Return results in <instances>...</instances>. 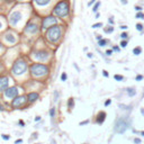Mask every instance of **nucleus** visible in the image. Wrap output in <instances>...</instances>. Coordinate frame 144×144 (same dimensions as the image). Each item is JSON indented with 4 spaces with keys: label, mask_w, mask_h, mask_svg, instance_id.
I'll return each instance as SVG.
<instances>
[{
    "label": "nucleus",
    "mask_w": 144,
    "mask_h": 144,
    "mask_svg": "<svg viewBox=\"0 0 144 144\" xmlns=\"http://www.w3.org/2000/svg\"><path fill=\"white\" fill-rule=\"evenodd\" d=\"M29 72L34 78L46 77L50 73V67L44 63H32L29 65Z\"/></svg>",
    "instance_id": "nucleus-1"
},
{
    "label": "nucleus",
    "mask_w": 144,
    "mask_h": 144,
    "mask_svg": "<svg viewBox=\"0 0 144 144\" xmlns=\"http://www.w3.org/2000/svg\"><path fill=\"white\" fill-rule=\"evenodd\" d=\"M53 16H56L60 18H64L68 17L70 14V4L68 0H60L59 2H56V5L53 8Z\"/></svg>",
    "instance_id": "nucleus-2"
},
{
    "label": "nucleus",
    "mask_w": 144,
    "mask_h": 144,
    "mask_svg": "<svg viewBox=\"0 0 144 144\" xmlns=\"http://www.w3.org/2000/svg\"><path fill=\"white\" fill-rule=\"evenodd\" d=\"M61 37H62V26L59 25V24L50 27L45 32V38L50 43H52V44L57 43V42L61 40Z\"/></svg>",
    "instance_id": "nucleus-3"
},
{
    "label": "nucleus",
    "mask_w": 144,
    "mask_h": 144,
    "mask_svg": "<svg viewBox=\"0 0 144 144\" xmlns=\"http://www.w3.org/2000/svg\"><path fill=\"white\" fill-rule=\"evenodd\" d=\"M28 71V63L26 62V60L24 59H17L12 67H11V73L15 76V77H21L24 76L26 72Z\"/></svg>",
    "instance_id": "nucleus-4"
},
{
    "label": "nucleus",
    "mask_w": 144,
    "mask_h": 144,
    "mask_svg": "<svg viewBox=\"0 0 144 144\" xmlns=\"http://www.w3.org/2000/svg\"><path fill=\"white\" fill-rule=\"evenodd\" d=\"M131 124H132V120L129 119L128 116H120L115 122L114 131L118 134H124L131 127Z\"/></svg>",
    "instance_id": "nucleus-5"
},
{
    "label": "nucleus",
    "mask_w": 144,
    "mask_h": 144,
    "mask_svg": "<svg viewBox=\"0 0 144 144\" xmlns=\"http://www.w3.org/2000/svg\"><path fill=\"white\" fill-rule=\"evenodd\" d=\"M54 25H57V19L55 16H46V17H44L43 19H42V24H41V28L43 31H45V29H48L50 27Z\"/></svg>",
    "instance_id": "nucleus-6"
},
{
    "label": "nucleus",
    "mask_w": 144,
    "mask_h": 144,
    "mask_svg": "<svg viewBox=\"0 0 144 144\" xmlns=\"http://www.w3.org/2000/svg\"><path fill=\"white\" fill-rule=\"evenodd\" d=\"M32 56L34 57L35 60H38V61L45 62L50 59V52L42 48V50H36L32 53Z\"/></svg>",
    "instance_id": "nucleus-7"
},
{
    "label": "nucleus",
    "mask_w": 144,
    "mask_h": 144,
    "mask_svg": "<svg viewBox=\"0 0 144 144\" xmlns=\"http://www.w3.org/2000/svg\"><path fill=\"white\" fill-rule=\"evenodd\" d=\"M28 103V100H27V97H26L25 95H19V96H17L16 98L12 99V101H11V107L12 108H20V107H25L26 105Z\"/></svg>",
    "instance_id": "nucleus-8"
},
{
    "label": "nucleus",
    "mask_w": 144,
    "mask_h": 144,
    "mask_svg": "<svg viewBox=\"0 0 144 144\" xmlns=\"http://www.w3.org/2000/svg\"><path fill=\"white\" fill-rule=\"evenodd\" d=\"M23 19V12L20 10H15L12 11L9 17H8V21H9V24L12 26H16L18 25V23Z\"/></svg>",
    "instance_id": "nucleus-9"
},
{
    "label": "nucleus",
    "mask_w": 144,
    "mask_h": 144,
    "mask_svg": "<svg viewBox=\"0 0 144 144\" xmlns=\"http://www.w3.org/2000/svg\"><path fill=\"white\" fill-rule=\"evenodd\" d=\"M40 31V26L37 25V23L33 20H29L26 24L25 28H24V33L25 34H36Z\"/></svg>",
    "instance_id": "nucleus-10"
},
{
    "label": "nucleus",
    "mask_w": 144,
    "mask_h": 144,
    "mask_svg": "<svg viewBox=\"0 0 144 144\" xmlns=\"http://www.w3.org/2000/svg\"><path fill=\"white\" fill-rule=\"evenodd\" d=\"M4 95H5V97L8 98V99H14V98H16L17 96H19L18 87H16V86L9 87L6 91H4Z\"/></svg>",
    "instance_id": "nucleus-11"
},
{
    "label": "nucleus",
    "mask_w": 144,
    "mask_h": 144,
    "mask_svg": "<svg viewBox=\"0 0 144 144\" xmlns=\"http://www.w3.org/2000/svg\"><path fill=\"white\" fill-rule=\"evenodd\" d=\"M9 86V78L7 76H2L0 77V91H6Z\"/></svg>",
    "instance_id": "nucleus-12"
},
{
    "label": "nucleus",
    "mask_w": 144,
    "mask_h": 144,
    "mask_svg": "<svg viewBox=\"0 0 144 144\" xmlns=\"http://www.w3.org/2000/svg\"><path fill=\"white\" fill-rule=\"evenodd\" d=\"M26 97H27L28 103L33 104V103H35L36 100L40 98V95H38V92H36V91H31V92H28L27 95H26Z\"/></svg>",
    "instance_id": "nucleus-13"
},
{
    "label": "nucleus",
    "mask_w": 144,
    "mask_h": 144,
    "mask_svg": "<svg viewBox=\"0 0 144 144\" xmlns=\"http://www.w3.org/2000/svg\"><path fill=\"white\" fill-rule=\"evenodd\" d=\"M106 116H107V114L105 113V112H99L97 114V117H96V123L101 125L105 122V119H106Z\"/></svg>",
    "instance_id": "nucleus-14"
},
{
    "label": "nucleus",
    "mask_w": 144,
    "mask_h": 144,
    "mask_svg": "<svg viewBox=\"0 0 144 144\" xmlns=\"http://www.w3.org/2000/svg\"><path fill=\"white\" fill-rule=\"evenodd\" d=\"M5 38L7 42H9L10 44H15L16 42H17V38H16V36L12 34V33H7L5 35Z\"/></svg>",
    "instance_id": "nucleus-15"
},
{
    "label": "nucleus",
    "mask_w": 144,
    "mask_h": 144,
    "mask_svg": "<svg viewBox=\"0 0 144 144\" xmlns=\"http://www.w3.org/2000/svg\"><path fill=\"white\" fill-rule=\"evenodd\" d=\"M33 1H34L35 5L40 6V7H45V6H47L51 2L52 0H33Z\"/></svg>",
    "instance_id": "nucleus-16"
},
{
    "label": "nucleus",
    "mask_w": 144,
    "mask_h": 144,
    "mask_svg": "<svg viewBox=\"0 0 144 144\" xmlns=\"http://www.w3.org/2000/svg\"><path fill=\"white\" fill-rule=\"evenodd\" d=\"M126 91H127V95H128L129 97H134V96L136 95V90H135V88H127V89H126Z\"/></svg>",
    "instance_id": "nucleus-17"
},
{
    "label": "nucleus",
    "mask_w": 144,
    "mask_h": 144,
    "mask_svg": "<svg viewBox=\"0 0 144 144\" xmlns=\"http://www.w3.org/2000/svg\"><path fill=\"white\" fill-rule=\"evenodd\" d=\"M73 107H74V99L73 98H69V100H68V108L72 109Z\"/></svg>",
    "instance_id": "nucleus-18"
},
{
    "label": "nucleus",
    "mask_w": 144,
    "mask_h": 144,
    "mask_svg": "<svg viewBox=\"0 0 144 144\" xmlns=\"http://www.w3.org/2000/svg\"><path fill=\"white\" fill-rule=\"evenodd\" d=\"M133 53L135 54V55H140V54L142 53V48H141L140 46H136V47H135V48L133 50Z\"/></svg>",
    "instance_id": "nucleus-19"
},
{
    "label": "nucleus",
    "mask_w": 144,
    "mask_h": 144,
    "mask_svg": "<svg viewBox=\"0 0 144 144\" xmlns=\"http://www.w3.org/2000/svg\"><path fill=\"white\" fill-rule=\"evenodd\" d=\"M114 79H115L116 81H123L124 77L123 76H120V74H115V76H114Z\"/></svg>",
    "instance_id": "nucleus-20"
},
{
    "label": "nucleus",
    "mask_w": 144,
    "mask_h": 144,
    "mask_svg": "<svg viewBox=\"0 0 144 144\" xmlns=\"http://www.w3.org/2000/svg\"><path fill=\"white\" fill-rule=\"evenodd\" d=\"M50 116H51L52 119L55 117V108H54V107H52L51 109H50Z\"/></svg>",
    "instance_id": "nucleus-21"
},
{
    "label": "nucleus",
    "mask_w": 144,
    "mask_h": 144,
    "mask_svg": "<svg viewBox=\"0 0 144 144\" xmlns=\"http://www.w3.org/2000/svg\"><path fill=\"white\" fill-rule=\"evenodd\" d=\"M99 6H100V1H97V2H96V5L93 6V8H92V11H93V12H97L98 8H99Z\"/></svg>",
    "instance_id": "nucleus-22"
},
{
    "label": "nucleus",
    "mask_w": 144,
    "mask_h": 144,
    "mask_svg": "<svg viewBox=\"0 0 144 144\" xmlns=\"http://www.w3.org/2000/svg\"><path fill=\"white\" fill-rule=\"evenodd\" d=\"M107 44V40H100V41L98 42V45L99 46H105Z\"/></svg>",
    "instance_id": "nucleus-23"
},
{
    "label": "nucleus",
    "mask_w": 144,
    "mask_h": 144,
    "mask_svg": "<svg viewBox=\"0 0 144 144\" xmlns=\"http://www.w3.org/2000/svg\"><path fill=\"white\" fill-rule=\"evenodd\" d=\"M136 18H139V19H144V14L142 11L137 12V14H136Z\"/></svg>",
    "instance_id": "nucleus-24"
},
{
    "label": "nucleus",
    "mask_w": 144,
    "mask_h": 144,
    "mask_svg": "<svg viewBox=\"0 0 144 144\" xmlns=\"http://www.w3.org/2000/svg\"><path fill=\"white\" fill-rule=\"evenodd\" d=\"M113 32H114V27H112V26H109L108 28H105V33L109 34V33H113Z\"/></svg>",
    "instance_id": "nucleus-25"
},
{
    "label": "nucleus",
    "mask_w": 144,
    "mask_h": 144,
    "mask_svg": "<svg viewBox=\"0 0 144 144\" xmlns=\"http://www.w3.org/2000/svg\"><path fill=\"white\" fill-rule=\"evenodd\" d=\"M67 79H68L67 73H65V72H63V73L61 74V80L62 81H67Z\"/></svg>",
    "instance_id": "nucleus-26"
},
{
    "label": "nucleus",
    "mask_w": 144,
    "mask_h": 144,
    "mask_svg": "<svg viewBox=\"0 0 144 144\" xmlns=\"http://www.w3.org/2000/svg\"><path fill=\"white\" fill-rule=\"evenodd\" d=\"M136 29L140 32H142L143 31V25H142V24H136Z\"/></svg>",
    "instance_id": "nucleus-27"
},
{
    "label": "nucleus",
    "mask_w": 144,
    "mask_h": 144,
    "mask_svg": "<svg viewBox=\"0 0 144 144\" xmlns=\"http://www.w3.org/2000/svg\"><path fill=\"white\" fill-rule=\"evenodd\" d=\"M101 26H103L101 23H97V24H93L91 27H92V28H99V27H101Z\"/></svg>",
    "instance_id": "nucleus-28"
},
{
    "label": "nucleus",
    "mask_w": 144,
    "mask_h": 144,
    "mask_svg": "<svg viewBox=\"0 0 144 144\" xmlns=\"http://www.w3.org/2000/svg\"><path fill=\"white\" fill-rule=\"evenodd\" d=\"M1 136H2V139L5 140V141H9V140H10V136H9V135H7V134H2Z\"/></svg>",
    "instance_id": "nucleus-29"
},
{
    "label": "nucleus",
    "mask_w": 144,
    "mask_h": 144,
    "mask_svg": "<svg viewBox=\"0 0 144 144\" xmlns=\"http://www.w3.org/2000/svg\"><path fill=\"white\" fill-rule=\"evenodd\" d=\"M135 80H136V81H141V80H143V76H141V74H137V76L135 77Z\"/></svg>",
    "instance_id": "nucleus-30"
},
{
    "label": "nucleus",
    "mask_w": 144,
    "mask_h": 144,
    "mask_svg": "<svg viewBox=\"0 0 144 144\" xmlns=\"http://www.w3.org/2000/svg\"><path fill=\"white\" fill-rule=\"evenodd\" d=\"M134 143L135 144H141L142 143V141H141V139H139V137H135V139H134Z\"/></svg>",
    "instance_id": "nucleus-31"
},
{
    "label": "nucleus",
    "mask_w": 144,
    "mask_h": 144,
    "mask_svg": "<svg viewBox=\"0 0 144 144\" xmlns=\"http://www.w3.org/2000/svg\"><path fill=\"white\" fill-rule=\"evenodd\" d=\"M120 46H122V47H126V46H127V41H122V42H120Z\"/></svg>",
    "instance_id": "nucleus-32"
},
{
    "label": "nucleus",
    "mask_w": 144,
    "mask_h": 144,
    "mask_svg": "<svg viewBox=\"0 0 144 144\" xmlns=\"http://www.w3.org/2000/svg\"><path fill=\"white\" fill-rule=\"evenodd\" d=\"M110 104H112V99H107V100L105 101V106L107 107V106H109Z\"/></svg>",
    "instance_id": "nucleus-33"
},
{
    "label": "nucleus",
    "mask_w": 144,
    "mask_h": 144,
    "mask_svg": "<svg viewBox=\"0 0 144 144\" xmlns=\"http://www.w3.org/2000/svg\"><path fill=\"white\" fill-rule=\"evenodd\" d=\"M120 37H122L123 40H125V38H127V33H122V35H120Z\"/></svg>",
    "instance_id": "nucleus-34"
},
{
    "label": "nucleus",
    "mask_w": 144,
    "mask_h": 144,
    "mask_svg": "<svg viewBox=\"0 0 144 144\" xmlns=\"http://www.w3.org/2000/svg\"><path fill=\"white\" fill-rule=\"evenodd\" d=\"M103 76H104V77H106V78L109 77V74H108V72L106 71V70H104V71H103Z\"/></svg>",
    "instance_id": "nucleus-35"
},
{
    "label": "nucleus",
    "mask_w": 144,
    "mask_h": 144,
    "mask_svg": "<svg viewBox=\"0 0 144 144\" xmlns=\"http://www.w3.org/2000/svg\"><path fill=\"white\" fill-rule=\"evenodd\" d=\"M89 123V120H83V122H81V123H80V126H82V125H87V124Z\"/></svg>",
    "instance_id": "nucleus-36"
},
{
    "label": "nucleus",
    "mask_w": 144,
    "mask_h": 144,
    "mask_svg": "<svg viewBox=\"0 0 144 144\" xmlns=\"http://www.w3.org/2000/svg\"><path fill=\"white\" fill-rule=\"evenodd\" d=\"M18 124H19L20 126H25V123H24V120H21V119H19V120H18Z\"/></svg>",
    "instance_id": "nucleus-37"
},
{
    "label": "nucleus",
    "mask_w": 144,
    "mask_h": 144,
    "mask_svg": "<svg viewBox=\"0 0 144 144\" xmlns=\"http://www.w3.org/2000/svg\"><path fill=\"white\" fill-rule=\"evenodd\" d=\"M112 53H113V50H107V51H106V54H107V55H112Z\"/></svg>",
    "instance_id": "nucleus-38"
},
{
    "label": "nucleus",
    "mask_w": 144,
    "mask_h": 144,
    "mask_svg": "<svg viewBox=\"0 0 144 144\" xmlns=\"http://www.w3.org/2000/svg\"><path fill=\"white\" fill-rule=\"evenodd\" d=\"M20 143H23V140H21V139H19V140H17V141H15V144H20Z\"/></svg>",
    "instance_id": "nucleus-39"
},
{
    "label": "nucleus",
    "mask_w": 144,
    "mask_h": 144,
    "mask_svg": "<svg viewBox=\"0 0 144 144\" xmlns=\"http://www.w3.org/2000/svg\"><path fill=\"white\" fill-rule=\"evenodd\" d=\"M135 10L140 12V11H142V8H141V7H139V6H136V7H135Z\"/></svg>",
    "instance_id": "nucleus-40"
},
{
    "label": "nucleus",
    "mask_w": 144,
    "mask_h": 144,
    "mask_svg": "<svg viewBox=\"0 0 144 144\" xmlns=\"http://www.w3.org/2000/svg\"><path fill=\"white\" fill-rule=\"evenodd\" d=\"M108 21H109V24H114V19H113V17H110V18L108 19Z\"/></svg>",
    "instance_id": "nucleus-41"
},
{
    "label": "nucleus",
    "mask_w": 144,
    "mask_h": 144,
    "mask_svg": "<svg viewBox=\"0 0 144 144\" xmlns=\"http://www.w3.org/2000/svg\"><path fill=\"white\" fill-rule=\"evenodd\" d=\"M4 69H5V68H4V65H2V63L0 62V72H1V71H4Z\"/></svg>",
    "instance_id": "nucleus-42"
},
{
    "label": "nucleus",
    "mask_w": 144,
    "mask_h": 144,
    "mask_svg": "<svg viewBox=\"0 0 144 144\" xmlns=\"http://www.w3.org/2000/svg\"><path fill=\"white\" fill-rule=\"evenodd\" d=\"M113 50H114V51H116V52H118V51H119V47L114 46V47H113Z\"/></svg>",
    "instance_id": "nucleus-43"
},
{
    "label": "nucleus",
    "mask_w": 144,
    "mask_h": 144,
    "mask_svg": "<svg viewBox=\"0 0 144 144\" xmlns=\"http://www.w3.org/2000/svg\"><path fill=\"white\" fill-rule=\"evenodd\" d=\"M40 120H41V117H40V116L35 117V122H40Z\"/></svg>",
    "instance_id": "nucleus-44"
},
{
    "label": "nucleus",
    "mask_w": 144,
    "mask_h": 144,
    "mask_svg": "<svg viewBox=\"0 0 144 144\" xmlns=\"http://www.w3.org/2000/svg\"><path fill=\"white\" fill-rule=\"evenodd\" d=\"M93 2H95V0H90V1H89V4H88V6H91Z\"/></svg>",
    "instance_id": "nucleus-45"
},
{
    "label": "nucleus",
    "mask_w": 144,
    "mask_h": 144,
    "mask_svg": "<svg viewBox=\"0 0 144 144\" xmlns=\"http://www.w3.org/2000/svg\"><path fill=\"white\" fill-rule=\"evenodd\" d=\"M4 1H6V2H7V4H11V2H12V1H14V0H4Z\"/></svg>",
    "instance_id": "nucleus-46"
},
{
    "label": "nucleus",
    "mask_w": 144,
    "mask_h": 144,
    "mask_svg": "<svg viewBox=\"0 0 144 144\" xmlns=\"http://www.w3.org/2000/svg\"><path fill=\"white\" fill-rule=\"evenodd\" d=\"M0 110H5V108H4V106H2L1 103H0Z\"/></svg>",
    "instance_id": "nucleus-47"
},
{
    "label": "nucleus",
    "mask_w": 144,
    "mask_h": 144,
    "mask_svg": "<svg viewBox=\"0 0 144 144\" xmlns=\"http://www.w3.org/2000/svg\"><path fill=\"white\" fill-rule=\"evenodd\" d=\"M97 40H98V42H99L100 40H103V38H101V36H100V35H98L97 36Z\"/></svg>",
    "instance_id": "nucleus-48"
},
{
    "label": "nucleus",
    "mask_w": 144,
    "mask_h": 144,
    "mask_svg": "<svg viewBox=\"0 0 144 144\" xmlns=\"http://www.w3.org/2000/svg\"><path fill=\"white\" fill-rule=\"evenodd\" d=\"M87 56L91 59V57H92V54H91V53H88V54H87Z\"/></svg>",
    "instance_id": "nucleus-49"
},
{
    "label": "nucleus",
    "mask_w": 144,
    "mask_h": 144,
    "mask_svg": "<svg viewBox=\"0 0 144 144\" xmlns=\"http://www.w3.org/2000/svg\"><path fill=\"white\" fill-rule=\"evenodd\" d=\"M122 29H127V26H120Z\"/></svg>",
    "instance_id": "nucleus-50"
},
{
    "label": "nucleus",
    "mask_w": 144,
    "mask_h": 144,
    "mask_svg": "<svg viewBox=\"0 0 144 144\" xmlns=\"http://www.w3.org/2000/svg\"><path fill=\"white\" fill-rule=\"evenodd\" d=\"M140 135H142L144 137V131H141V132H140Z\"/></svg>",
    "instance_id": "nucleus-51"
},
{
    "label": "nucleus",
    "mask_w": 144,
    "mask_h": 144,
    "mask_svg": "<svg viewBox=\"0 0 144 144\" xmlns=\"http://www.w3.org/2000/svg\"><path fill=\"white\" fill-rule=\"evenodd\" d=\"M123 1V4H127V0H122Z\"/></svg>",
    "instance_id": "nucleus-52"
},
{
    "label": "nucleus",
    "mask_w": 144,
    "mask_h": 144,
    "mask_svg": "<svg viewBox=\"0 0 144 144\" xmlns=\"http://www.w3.org/2000/svg\"><path fill=\"white\" fill-rule=\"evenodd\" d=\"M2 28V24H1V21H0V29Z\"/></svg>",
    "instance_id": "nucleus-53"
},
{
    "label": "nucleus",
    "mask_w": 144,
    "mask_h": 144,
    "mask_svg": "<svg viewBox=\"0 0 144 144\" xmlns=\"http://www.w3.org/2000/svg\"><path fill=\"white\" fill-rule=\"evenodd\" d=\"M141 113H142V114H143V115H144V108H143V109H142V110H141Z\"/></svg>",
    "instance_id": "nucleus-54"
},
{
    "label": "nucleus",
    "mask_w": 144,
    "mask_h": 144,
    "mask_svg": "<svg viewBox=\"0 0 144 144\" xmlns=\"http://www.w3.org/2000/svg\"><path fill=\"white\" fill-rule=\"evenodd\" d=\"M1 47H2V44H1V43H0V48H1Z\"/></svg>",
    "instance_id": "nucleus-55"
},
{
    "label": "nucleus",
    "mask_w": 144,
    "mask_h": 144,
    "mask_svg": "<svg viewBox=\"0 0 144 144\" xmlns=\"http://www.w3.org/2000/svg\"><path fill=\"white\" fill-rule=\"evenodd\" d=\"M52 144H55V142H53V143H52Z\"/></svg>",
    "instance_id": "nucleus-56"
},
{
    "label": "nucleus",
    "mask_w": 144,
    "mask_h": 144,
    "mask_svg": "<svg viewBox=\"0 0 144 144\" xmlns=\"http://www.w3.org/2000/svg\"><path fill=\"white\" fill-rule=\"evenodd\" d=\"M17 1H21V0H17Z\"/></svg>",
    "instance_id": "nucleus-57"
}]
</instances>
